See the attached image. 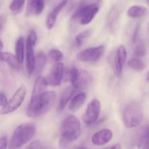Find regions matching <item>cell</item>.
Segmentation results:
<instances>
[{
	"label": "cell",
	"instance_id": "6da1fadb",
	"mask_svg": "<svg viewBox=\"0 0 149 149\" xmlns=\"http://www.w3.org/2000/svg\"><path fill=\"white\" fill-rule=\"evenodd\" d=\"M56 100L54 91H45L37 96H31L27 109V116L36 118L46 114L52 107Z\"/></svg>",
	"mask_w": 149,
	"mask_h": 149
},
{
	"label": "cell",
	"instance_id": "7a4b0ae2",
	"mask_svg": "<svg viewBox=\"0 0 149 149\" xmlns=\"http://www.w3.org/2000/svg\"><path fill=\"white\" fill-rule=\"evenodd\" d=\"M103 0H81L72 15V19L81 25L91 23L98 13Z\"/></svg>",
	"mask_w": 149,
	"mask_h": 149
},
{
	"label": "cell",
	"instance_id": "3957f363",
	"mask_svg": "<svg viewBox=\"0 0 149 149\" xmlns=\"http://www.w3.org/2000/svg\"><path fill=\"white\" fill-rule=\"evenodd\" d=\"M61 133L60 146L61 148H65L77 140L81 134V123L78 118L73 115L65 118L61 127Z\"/></svg>",
	"mask_w": 149,
	"mask_h": 149
},
{
	"label": "cell",
	"instance_id": "277c9868",
	"mask_svg": "<svg viewBox=\"0 0 149 149\" xmlns=\"http://www.w3.org/2000/svg\"><path fill=\"white\" fill-rule=\"evenodd\" d=\"M36 126L33 123L19 125L13 132L10 142V149H18L29 142L36 134Z\"/></svg>",
	"mask_w": 149,
	"mask_h": 149
},
{
	"label": "cell",
	"instance_id": "5b68a950",
	"mask_svg": "<svg viewBox=\"0 0 149 149\" xmlns=\"http://www.w3.org/2000/svg\"><path fill=\"white\" fill-rule=\"evenodd\" d=\"M143 118V109L141 105L136 101L128 103L123 113V121L127 129L136 127L141 124Z\"/></svg>",
	"mask_w": 149,
	"mask_h": 149
},
{
	"label": "cell",
	"instance_id": "8992f818",
	"mask_svg": "<svg viewBox=\"0 0 149 149\" xmlns=\"http://www.w3.org/2000/svg\"><path fill=\"white\" fill-rule=\"evenodd\" d=\"M69 77L72 87L75 90H84L92 82V77L87 71L79 70L75 67L70 71Z\"/></svg>",
	"mask_w": 149,
	"mask_h": 149
},
{
	"label": "cell",
	"instance_id": "52a82bcc",
	"mask_svg": "<svg viewBox=\"0 0 149 149\" xmlns=\"http://www.w3.org/2000/svg\"><path fill=\"white\" fill-rule=\"evenodd\" d=\"M26 87L24 85H21L15 93L12 98L7 102V104L1 107L0 110V115L8 114L17 110L23 103L26 97Z\"/></svg>",
	"mask_w": 149,
	"mask_h": 149
},
{
	"label": "cell",
	"instance_id": "ba28073f",
	"mask_svg": "<svg viewBox=\"0 0 149 149\" xmlns=\"http://www.w3.org/2000/svg\"><path fill=\"white\" fill-rule=\"evenodd\" d=\"M127 55V54L126 48L123 45H121L116 49L115 53H113L111 57V64L116 77H120L122 75L124 66L126 63Z\"/></svg>",
	"mask_w": 149,
	"mask_h": 149
},
{
	"label": "cell",
	"instance_id": "9c48e42d",
	"mask_svg": "<svg viewBox=\"0 0 149 149\" xmlns=\"http://www.w3.org/2000/svg\"><path fill=\"white\" fill-rule=\"evenodd\" d=\"M104 52V46L95 47L87 48L81 51L77 55V59L80 62H96L102 56Z\"/></svg>",
	"mask_w": 149,
	"mask_h": 149
},
{
	"label": "cell",
	"instance_id": "30bf717a",
	"mask_svg": "<svg viewBox=\"0 0 149 149\" xmlns=\"http://www.w3.org/2000/svg\"><path fill=\"white\" fill-rule=\"evenodd\" d=\"M100 113V103L97 98L93 99L87 105V109L82 116V120L86 125H93L98 119Z\"/></svg>",
	"mask_w": 149,
	"mask_h": 149
},
{
	"label": "cell",
	"instance_id": "8fae6325",
	"mask_svg": "<svg viewBox=\"0 0 149 149\" xmlns=\"http://www.w3.org/2000/svg\"><path fill=\"white\" fill-rule=\"evenodd\" d=\"M64 72V65L61 62L55 64L52 68L50 74L47 78H45L47 85L52 87H57L61 84L63 79V76Z\"/></svg>",
	"mask_w": 149,
	"mask_h": 149
},
{
	"label": "cell",
	"instance_id": "7c38bea8",
	"mask_svg": "<svg viewBox=\"0 0 149 149\" xmlns=\"http://www.w3.org/2000/svg\"><path fill=\"white\" fill-rule=\"evenodd\" d=\"M68 0H62L59 4H57L55 7H54L50 10V12L49 13L46 19V26L47 28V29L50 30V29H52L54 27L55 23H56L58 15L62 11L64 7L66 5L67 3H68Z\"/></svg>",
	"mask_w": 149,
	"mask_h": 149
},
{
	"label": "cell",
	"instance_id": "4fadbf2b",
	"mask_svg": "<svg viewBox=\"0 0 149 149\" xmlns=\"http://www.w3.org/2000/svg\"><path fill=\"white\" fill-rule=\"evenodd\" d=\"M113 137L111 130L107 128L95 132L92 137V143L95 146H103L110 142Z\"/></svg>",
	"mask_w": 149,
	"mask_h": 149
},
{
	"label": "cell",
	"instance_id": "5bb4252c",
	"mask_svg": "<svg viewBox=\"0 0 149 149\" xmlns=\"http://www.w3.org/2000/svg\"><path fill=\"white\" fill-rule=\"evenodd\" d=\"M26 67L28 74L32 75L35 68V55L33 47L28 40L26 43Z\"/></svg>",
	"mask_w": 149,
	"mask_h": 149
},
{
	"label": "cell",
	"instance_id": "9a60e30c",
	"mask_svg": "<svg viewBox=\"0 0 149 149\" xmlns=\"http://www.w3.org/2000/svg\"><path fill=\"white\" fill-rule=\"evenodd\" d=\"M45 8V0H28L26 15H39Z\"/></svg>",
	"mask_w": 149,
	"mask_h": 149
},
{
	"label": "cell",
	"instance_id": "2e32d148",
	"mask_svg": "<svg viewBox=\"0 0 149 149\" xmlns=\"http://www.w3.org/2000/svg\"><path fill=\"white\" fill-rule=\"evenodd\" d=\"M76 90L72 87H68L65 88L61 93V97H60L59 104H58V109L59 111H63L67 106L68 102L71 100L73 96L75 94Z\"/></svg>",
	"mask_w": 149,
	"mask_h": 149
},
{
	"label": "cell",
	"instance_id": "e0dca14e",
	"mask_svg": "<svg viewBox=\"0 0 149 149\" xmlns=\"http://www.w3.org/2000/svg\"><path fill=\"white\" fill-rule=\"evenodd\" d=\"M47 62V58L46 55L42 51H39L35 56V68L33 74L36 76L40 75L45 67Z\"/></svg>",
	"mask_w": 149,
	"mask_h": 149
},
{
	"label": "cell",
	"instance_id": "ac0fdd59",
	"mask_svg": "<svg viewBox=\"0 0 149 149\" xmlns=\"http://www.w3.org/2000/svg\"><path fill=\"white\" fill-rule=\"evenodd\" d=\"M119 11L117 7H113L111 10L110 13H109L107 20L108 29H109L111 32L114 31L115 29L117 27L118 21H119Z\"/></svg>",
	"mask_w": 149,
	"mask_h": 149
},
{
	"label": "cell",
	"instance_id": "d6986e66",
	"mask_svg": "<svg viewBox=\"0 0 149 149\" xmlns=\"http://www.w3.org/2000/svg\"><path fill=\"white\" fill-rule=\"evenodd\" d=\"M0 61L5 62L14 69L19 70L20 68V63L18 62L14 55L9 52H0Z\"/></svg>",
	"mask_w": 149,
	"mask_h": 149
},
{
	"label": "cell",
	"instance_id": "ffe728a7",
	"mask_svg": "<svg viewBox=\"0 0 149 149\" xmlns=\"http://www.w3.org/2000/svg\"><path fill=\"white\" fill-rule=\"evenodd\" d=\"M86 100V94L84 93H79L71 98L68 106V109L71 111H76L83 106Z\"/></svg>",
	"mask_w": 149,
	"mask_h": 149
},
{
	"label": "cell",
	"instance_id": "44dd1931",
	"mask_svg": "<svg viewBox=\"0 0 149 149\" xmlns=\"http://www.w3.org/2000/svg\"><path fill=\"white\" fill-rule=\"evenodd\" d=\"M47 86L45 78L42 77H38L34 82L31 96H37L42 93H45Z\"/></svg>",
	"mask_w": 149,
	"mask_h": 149
},
{
	"label": "cell",
	"instance_id": "7402d4cb",
	"mask_svg": "<svg viewBox=\"0 0 149 149\" xmlns=\"http://www.w3.org/2000/svg\"><path fill=\"white\" fill-rule=\"evenodd\" d=\"M148 12L146 7L143 5H134L132 6L127 10V15L132 18H138L145 15Z\"/></svg>",
	"mask_w": 149,
	"mask_h": 149
},
{
	"label": "cell",
	"instance_id": "603a6c76",
	"mask_svg": "<svg viewBox=\"0 0 149 149\" xmlns=\"http://www.w3.org/2000/svg\"><path fill=\"white\" fill-rule=\"evenodd\" d=\"M148 143H149V131L148 127L146 126L141 134L139 135L138 139V147L139 149H147L148 148Z\"/></svg>",
	"mask_w": 149,
	"mask_h": 149
},
{
	"label": "cell",
	"instance_id": "cb8c5ba5",
	"mask_svg": "<svg viewBox=\"0 0 149 149\" xmlns=\"http://www.w3.org/2000/svg\"><path fill=\"white\" fill-rule=\"evenodd\" d=\"M134 43L135 45L134 47V55L138 58L145 56L147 53V48L144 41L138 38Z\"/></svg>",
	"mask_w": 149,
	"mask_h": 149
},
{
	"label": "cell",
	"instance_id": "d4e9b609",
	"mask_svg": "<svg viewBox=\"0 0 149 149\" xmlns=\"http://www.w3.org/2000/svg\"><path fill=\"white\" fill-rule=\"evenodd\" d=\"M25 52V42L23 37H20L17 40L15 44V53L16 58L20 64L23 62L24 60Z\"/></svg>",
	"mask_w": 149,
	"mask_h": 149
},
{
	"label": "cell",
	"instance_id": "484cf974",
	"mask_svg": "<svg viewBox=\"0 0 149 149\" xmlns=\"http://www.w3.org/2000/svg\"><path fill=\"white\" fill-rule=\"evenodd\" d=\"M128 66L135 71H142L146 68V64L141 58H134L130 60L128 62Z\"/></svg>",
	"mask_w": 149,
	"mask_h": 149
},
{
	"label": "cell",
	"instance_id": "4316f807",
	"mask_svg": "<svg viewBox=\"0 0 149 149\" xmlns=\"http://www.w3.org/2000/svg\"><path fill=\"white\" fill-rule=\"evenodd\" d=\"M26 0H13L10 5V10L14 14H18L23 9Z\"/></svg>",
	"mask_w": 149,
	"mask_h": 149
},
{
	"label": "cell",
	"instance_id": "83f0119b",
	"mask_svg": "<svg viewBox=\"0 0 149 149\" xmlns=\"http://www.w3.org/2000/svg\"><path fill=\"white\" fill-rule=\"evenodd\" d=\"M90 35H91V31L90 30L84 31L79 33L75 37L76 45L77 47H80L81 45H82L83 43L86 41V39H88Z\"/></svg>",
	"mask_w": 149,
	"mask_h": 149
},
{
	"label": "cell",
	"instance_id": "f1b7e54d",
	"mask_svg": "<svg viewBox=\"0 0 149 149\" xmlns=\"http://www.w3.org/2000/svg\"><path fill=\"white\" fill-rule=\"evenodd\" d=\"M49 57L55 62H60L63 58V54L61 50L57 49H52L49 52Z\"/></svg>",
	"mask_w": 149,
	"mask_h": 149
},
{
	"label": "cell",
	"instance_id": "f546056e",
	"mask_svg": "<svg viewBox=\"0 0 149 149\" xmlns=\"http://www.w3.org/2000/svg\"><path fill=\"white\" fill-rule=\"evenodd\" d=\"M27 40L30 42L31 45L32 46H34L36 43V41H37V35H36V31L34 30H31L29 33V36L27 38Z\"/></svg>",
	"mask_w": 149,
	"mask_h": 149
},
{
	"label": "cell",
	"instance_id": "4dcf8cb0",
	"mask_svg": "<svg viewBox=\"0 0 149 149\" xmlns=\"http://www.w3.org/2000/svg\"><path fill=\"white\" fill-rule=\"evenodd\" d=\"M26 149H45L43 146V144L42 142L39 141H34L31 143Z\"/></svg>",
	"mask_w": 149,
	"mask_h": 149
},
{
	"label": "cell",
	"instance_id": "1f68e13d",
	"mask_svg": "<svg viewBox=\"0 0 149 149\" xmlns=\"http://www.w3.org/2000/svg\"><path fill=\"white\" fill-rule=\"evenodd\" d=\"M7 102H8V100H7V97L5 94L3 93L2 92H0V106L3 107L7 104Z\"/></svg>",
	"mask_w": 149,
	"mask_h": 149
},
{
	"label": "cell",
	"instance_id": "d6a6232c",
	"mask_svg": "<svg viewBox=\"0 0 149 149\" xmlns=\"http://www.w3.org/2000/svg\"><path fill=\"white\" fill-rule=\"evenodd\" d=\"M7 138L3 136L0 138V149H7Z\"/></svg>",
	"mask_w": 149,
	"mask_h": 149
},
{
	"label": "cell",
	"instance_id": "836d02e7",
	"mask_svg": "<svg viewBox=\"0 0 149 149\" xmlns=\"http://www.w3.org/2000/svg\"><path fill=\"white\" fill-rule=\"evenodd\" d=\"M108 149H121V146H120V144L116 143V144H115L114 146H113L111 147L110 148H108Z\"/></svg>",
	"mask_w": 149,
	"mask_h": 149
},
{
	"label": "cell",
	"instance_id": "e575fe53",
	"mask_svg": "<svg viewBox=\"0 0 149 149\" xmlns=\"http://www.w3.org/2000/svg\"><path fill=\"white\" fill-rule=\"evenodd\" d=\"M2 49H3V42H1V40L0 39V52H1Z\"/></svg>",
	"mask_w": 149,
	"mask_h": 149
},
{
	"label": "cell",
	"instance_id": "d590c367",
	"mask_svg": "<svg viewBox=\"0 0 149 149\" xmlns=\"http://www.w3.org/2000/svg\"><path fill=\"white\" fill-rule=\"evenodd\" d=\"M1 29H2V25H1V23L0 22V31L1 30Z\"/></svg>",
	"mask_w": 149,
	"mask_h": 149
},
{
	"label": "cell",
	"instance_id": "8d00e7d4",
	"mask_svg": "<svg viewBox=\"0 0 149 149\" xmlns=\"http://www.w3.org/2000/svg\"><path fill=\"white\" fill-rule=\"evenodd\" d=\"M45 149H55V148H52V147H49V148H45Z\"/></svg>",
	"mask_w": 149,
	"mask_h": 149
},
{
	"label": "cell",
	"instance_id": "74e56055",
	"mask_svg": "<svg viewBox=\"0 0 149 149\" xmlns=\"http://www.w3.org/2000/svg\"><path fill=\"white\" fill-rule=\"evenodd\" d=\"M79 149H86V148H79Z\"/></svg>",
	"mask_w": 149,
	"mask_h": 149
},
{
	"label": "cell",
	"instance_id": "f35d334b",
	"mask_svg": "<svg viewBox=\"0 0 149 149\" xmlns=\"http://www.w3.org/2000/svg\"><path fill=\"white\" fill-rule=\"evenodd\" d=\"M105 149H108V148H105Z\"/></svg>",
	"mask_w": 149,
	"mask_h": 149
},
{
	"label": "cell",
	"instance_id": "ab89813d",
	"mask_svg": "<svg viewBox=\"0 0 149 149\" xmlns=\"http://www.w3.org/2000/svg\"><path fill=\"white\" fill-rule=\"evenodd\" d=\"M147 149H148V148H147Z\"/></svg>",
	"mask_w": 149,
	"mask_h": 149
}]
</instances>
